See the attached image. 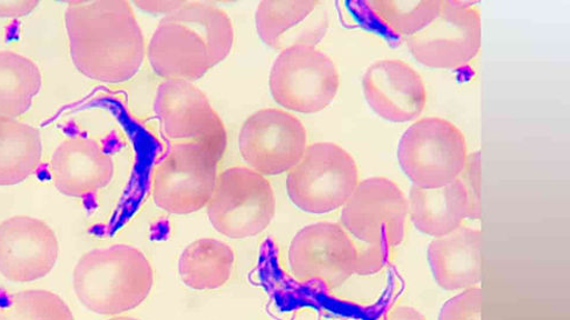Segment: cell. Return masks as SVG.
I'll list each match as a JSON object with an SVG mask.
<instances>
[{
    "label": "cell",
    "mask_w": 570,
    "mask_h": 320,
    "mask_svg": "<svg viewBox=\"0 0 570 320\" xmlns=\"http://www.w3.org/2000/svg\"><path fill=\"white\" fill-rule=\"evenodd\" d=\"M66 27L73 66L97 82L120 84L145 60V39L131 6L124 0L72 2Z\"/></svg>",
    "instance_id": "1"
},
{
    "label": "cell",
    "mask_w": 570,
    "mask_h": 320,
    "mask_svg": "<svg viewBox=\"0 0 570 320\" xmlns=\"http://www.w3.org/2000/svg\"><path fill=\"white\" fill-rule=\"evenodd\" d=\"M233 42L235 30L225 11L185 2L160 21L148 46V60L160 77L191 83L223 62Z\"/></svg>",
    "instance_id": "2"
},
{
    "label": "cell",
    "mask_w": 570,
    "mask_h": 320,
    "mask_svg": "<svg viewBox=\"0 0 570 320\" xmlns=\"http://www.w3.org/2000/svg\"><path fill=\"white\" fill-rule=\"evenodd\" d=\"M72 280L77 299L88 310L115 316L145 302L154 284V271L140 250L117 244L82 256Z\"/></svg>",
    "instance_id": "3"
},
{
    "label": "cell",
    "mask_w": 570,
    "mask_h": 320,
    "mask_svg": "<svg viewBox=\"0 0 570 320\" xmlns=\"http://www.w3.org/2000/svg\"><path fill=\"white\" fill-rule=\"evenodd\" d=\"M397 154L413 186L439 189L460 177L469 151L455 124L442 118H424L403 133Z\"/></svg>",
    "instance_id": "4"
},
{
    "label": "cell",
    "mask_w": 570,
    "mask_h": 320,
    "mask_svg": "<svg viewBox=\"0 0 570 320\" xmlns=\"http://www.w3.org/2000/svg\"><path fill=\"white\" fill-rule=\"evenodd\" d=\"M357 184L354 158L338 144L327 142L308 146L287 178L291 200L311 213H327L345 206Z\"/></svg>",
    "instance_id": "5"
},
{
    "label": "cell",
    "mask_w": 570,
    "mask_h": 320,
    "mask_svg": "<svg viewBox=\"0 0 570 320\" xmlns=\"http://www.w3.org/2000/svg\"><path fill=\"white\" fill-rule=\"evenodd\" d=\"M340 87L338 69L326 53L313 46L283 50L269 77L274 100L284 109L303 114L325 110Z\"/></svg>",
    "instance_id": "6"
},
{
    "label": "cell",
    "mask_w": 570,
    "mask_h": 320,
    "mask_svg": "<svg viewBox=\"0 0 570 320\" xmlns=\"http://www.w3.org/2000/svg\"><path fill=\"white\" fill-rule=\"evenodd\" d=\"M207 216L214 228L233 239L265 231L275 217L276 200L271 182L247 168H230L217 177Z\"/></svg>",
    "instance_id": "7"
},
{
    "label": "cell",
    "mask_w": 570,
    "mask_h": 320,
    "mask_svg": "<svg viewBox=\"0 0 570 320\" xmlns=\"http://www.w3.org/2000/svg\"><path fill=\"white\" fill-rule=\"evenodd\" d=\"M219 159L198 143L173 146L153 171L155 203L175 216H188L209 203Z\"/></svg>",
    "instance_id": "8"
},
{
    "label": "cell",
    "mask_w": 570,
    "mask_h": 320,
    "mask_svg": "<svg viewBox=\"0 0 570 320\" xmlns=\"http://www.w3.org/2000/svg\"><path fill=\"white\" fill-rule=\"evenodd\" d=\"M475 2H443L439 16L424 30L406 38L421 64L432 69H458L480 52L481 14Z\"/></svg>",
    "instance_id": "9"
},
{
    "label": "cell",
    "mask_w": 570,
    "mask_h": 320,
    "mask_svg": "<svg viewBox=\"0 0 570 320\" xmlns=\"http://www.w3.org/2000/svg\"><path fill=\"white\" fill-rule=\"evenodd\" d=\"M154 111L164 136L179 143H198L219 160L227 147L226 128L209 99L186 80H167L155 99Z\"/></svg>",
    "instance_id": "10"
},
{
    "label": "cell",
    "mask_w": 570,
    "mask_h": 320,
    "mask_svg": "<svg viewBox=\"0 0 570 320\" xmlns=\"http://www.w3.org/2000/svg\"><path fill=\"white\" fill-rule=\"evenodd\" d=\"M409 206L391 179L374 177L360 181L342 212L343 227L361 243H403Z\"/></svg>",
    "instance_id": "11"
},
{
    "label": "cell",
    "mask_w": 570,
    "mask_h": 320,
    "mask_svg": "<svg viewBox=\"0 0 570 320\" xmlns=\"http://www.w3.org/2000/svg\"><path fill=\"white\" fill-rule=\"evenodd\" d=\"M239 147L252 170L263 176H278L299 163L307 148L306 130L293 114L266 109L246 120Z\"/></svg>",
    "instance_id": "12"
},
{
    "label": "cell",
    "mask_w": 570,
    "mask_h": 320,
    "mask_svg": "<svg viewBox=\"0 0 570 320\" xmlns=\"http://www.w3.org/2000/svg\"><path fill=\"white\" fill-rule=\"evenodd\" d=\"M355 256V243L347 231L340 224L322 222L303 228L294 237L289 263L297 280L336 289L354 274Z\"/></svg>",
    "instance_id": "13"
},
{
    "label": "cell",
    "mask_w": 570,
    "mask_h": 320,
    "mask_svg": "<svg viewBox=\"0 0 570 320\" xmlns=\"http://www.w3.org/2000/svg\"><path fill=\"white\" fill-rule=\"evenodd\" d=\"M59 258V240L46 222L14 217L0 224V274L12 282L48 276Z\"/></svg>",
    "instance_id": "14"
},
{
    "label": "cell",
    "mask_w": 570,
    "mask_h": 320,
    "mask_svg": "<svg viewBox=\"0 0 570 320\" xmlns=\"http://www.w3.org/2000/svg\"><path fill=\"white\" fill-rule=\"evenodd\" d=\"M362 88L371 109L389 122L416 120L426 106L422 76L401 60L385 59L373 63L362 77Z\"/></svg>",
    "instance_id": "15"
},
{
    "label": "cell",
    "mask_w": 570,
    "mask_h": 320,
    "mask_svg": "<svg viewBox=\"0 0 570 320\" xmlns=\"http://www.w3.org/2000/svg\"><path fill=\"white\" fill-rule=\"evenodd\" d=\"M111 156L94 140L75 137L63 141L50 160V177L58 191L70 198H87L112 181Z\"/></svg>",
    "instance_id": "16"
},
{
    "label": "cell",
    "mask_w": 570,
    "mask_h": 320,
    "mask_svg": "<svg viewBox=\"0 0 570 320\" xmlns=\"http://www.w3.org/2000/svg\"><path fill=\"white\" fill-rule=\"evenodd\" d=\"M258 37L271 48L283 51L296 46L316 47L328 29L326 10L320 2H275L266 0L255 14Z\"/></svg>",
    "instance_id": "17"
},
{
    "label": "cell",
    "mask_w": 570,
    "mask_h": 320,
    "mask_svg": "<svg viewBox=\"0 0 570 320\" xmlns=\"http://www.w3.org/2000/svg\"><path fill=\"white\" fill-rule=\"evenodd\" d=\"M428 257L435 281L446 290H469L481 282V231L478 229L460 227L435 238Z\"/></svg>",
    "instance_id": "18"
},
{
    "label": "cell",
    "mask_w": 570,
    "mask_h": 320,
    "mask_svg": "<svg viewBox=\"0 0 570 320\" xmlns=\"http://www.w3.org/2000/svg\"><path fill=\"white\" fill-rule=\"evenodd\" d=\"M407 206L414 227L435 238L455 231L470 217L469 194L459 178L439 189L412 186Z\"/></svg>",
    "instance_id": "19"
},
{
    "label": "cell",
    "mask_w": 570,
    "mask_h": 320,
    "mask_svg": "<svg viewBox=\"0 0 570 320\" xmlns=\"http://www.w3.org/2000/svg\"><path fill=\"white\" fill-rule=\"evenodd\" d=\"M42 142L35 127L0 117V186L18 184L41 163Z\"/></svg>",
    "instance_id": "20"
},
{
    "label": "cell",
    "mask_w": 570,
    "mask_h": 320,
    "mask_svg": "<svg viewBox=\"0 0 570 320\" xmlns=\"http://www.w3.org/2000/svg\"><path fill=\"white\" fill-rule=\"evenodd\" d=\"M235 252L226 243L203 238L191 243L178 261L180 279L195 290H214L225 286L235 269Z\"/></svg>",
    "instance_id": "21"
},
{
    "label": "cell",
    "mask_w": 570,
    "mask_h": 320,
    "mask_svg": "<svg viewBox=\"0 0 570 320\" xmlns=\"http://www.w3.org/2000/svg\"><path fill=\"white\" fill-rule=\"evenodd\" d=\"M41 86L40 69L32 60L0 51V117L14 119L28 112Z\"/></svg>",
    "instance_id": "22"
},
{
    "label": "cell",
    "mask_w": 570,
    "mask_h": 320,
    "mask_svg": "<svg viewBox=\"0 0 570 320\" xmlns=\"http://www.w3.org/2000/svg\"><path fill=\"white\" fill-rule=\"evenodd\" d=\"M372 14L387 30L401 37H412L425 29L442 10V0H416V2H395V0H373L366 2Z\"/></svg>",
    "instance_id": "23"
},
{
    "label": "cell",
    "mask_w": 570,
    "mask_h": 320,
    "mask_svg": "<svg viewBox=\"0 0 570 320\" xmlns=\"http://www.w3.org/2000/svg\"><path fill=\"white\" fill-rule=\"evenodd\" d=\"M0 320H75L68 304L55 292L26 290L12 296Z\"/></svg>",
    "instance_id": "24"
},
{
    "label": "cell",
    "mask_w": 570,
    "mask_h": 320,
    "mask_svg": "<svg viewBox=\"0 0 570 320\" xmlns=\"http://www.w3.org/2000/svg\"><path fill=\"white\" fill-rule=\"evenodd\" d=\"M439 320H482V290H464L451 299L440 312Z\"/></svg>",
    "instance_id": "25"
},
{
    "label": "cell",
    "mask_w": 570,
    "mask_h": 320,
    "mask_svg": "<svg viewBox=\"0 0 570 320\" xmlns=\"http://www.w3.org/2000/svg\"><path fill=\"white\" fill-rule=\"evenodd\" d=\"M354 273L370 277L381 272L391 261L393 247L386 242L356 246Z\"/></svg>",
    "instance_id": "26"
},
{
    "label": "cell",
    "mask_w": 570,
    "mask_h": 320,
    "mask_svg": "<svg viewBox=\"0 0 570 320\" xmlns=\"http://www.w3.org/2000/svg\"><path fill=\"white\" fill-rule=\"evenodd\" d=\"M470 200V220L481 219V153L472 152L459 177Z\"/></svg>",
    "instance_id": "27"
},
{
    "label": "cell",
    "mask_w": 570,
    "mask_h": 320,
    "mask_svg": "<svg viewBox=\"0 0 570 320\" xmlns=\"http://www.w3.org/2000/svg\"><path fill=\"white\" fill-rule=\"evenodd\" d=\"M38 6L37 0H0V18H21L32 13Z\"/></svg>",
    "instance_id": "28"
},
{
    "label": "cell",
    "mask_w": 570,
    "mask_h": 320,
    "mask_svg": "<svg viewBox=\"0 0 570 320\" xmlns=\"http://www.w3.org/2000/svg\"><path fill=\"white\" fill-rule=\"evenodd\" d=\"M141 10L154 14H169L179 9L185 2H136Z\"/></svg>",
    "instance_id": "29"
},
{
    "label": "cell",
    "mask_w": 570,
    "mask_h": 320,
    "mask_svg": "<svg viewBox=\"0 0 570 320\" xmlns=\"http://www.w3.org/2000/svg\"><path fill=\"white\" fill-rule=\"evenodd\" d=\"M383 320H426L416 309L410 307H397L389 312Z\"/></svg>",
    "instance_id": "30"
},
{
    "label": "cell",
    "mask_w": 570,
    "mask_h": 320,
    "mask_svg": "<svg viewBox=\"0 0 570 320\" xmlns=\"http://www.w3.org/2000/svg\"><path fill=\"white\" fill-rule=\"evenodd\" d=\"M109 320H139V319L134 318V317H115Z\"/></svg>",
    "instance_id": "31"
}]
</instances>
